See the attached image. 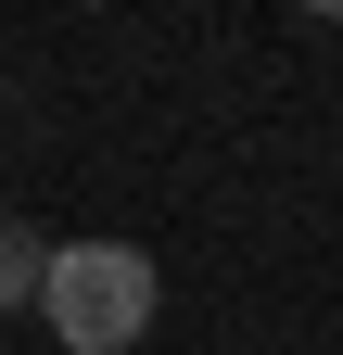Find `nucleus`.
<instances>
[{
    "instance_id": "obj_1",
    "label": "nucleus",
    "mask_w": 343,
    "mask_h": 355,
    "mask_svg": "<svg viewBox=\"0 0 343 355\" xmlns=\"http://www.w3.org/2000/svg\"><path fill=\"white\" fill-rule=\"evenodd\" d=\"M38 318H51V343H76V355H127L153 330V254L140 241H51Z\"/></svg>"
},
{
    "instance_id": "obj_2",
    "label": "nucleus",
    "mask_w": 343,
    "mask_h": 355,
    "mask_svg": "<svg viewBox=\"0 0 343 355\" xmlns=\"http://www.w3.org/2000/svg\"><path fill=\"white\" fill-rule=\"evenodd\" d=\"M38 279H51V241L26 216H0V304H38Z\"/></svg>"
}]
</instances>
